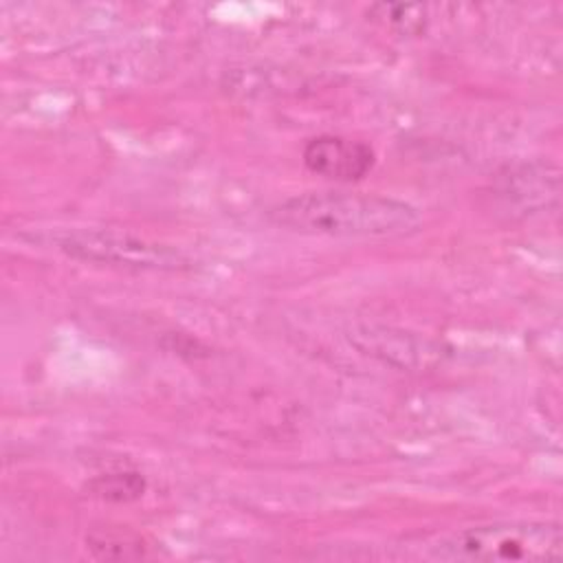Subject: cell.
<instances>
[{
	"instance_id": "3957f363",
	"label": "cell",
	"mask_w": 563,
	"mask_h": 563,
	"mask_svg": "<svg viewBox=\"0 0 563 563\" xmlns=\"http://www.w3.org/2000/svg\"><path fill=\"white\" fill-rule=\"evenodd\" d=\"M59 251L75 260L141 271H176L187 266V257L167 246L117 229H75L55 235Z\"/></svg>"
},
{
	"instance_id": "7a4b0ae2",
	"label": "cell",
	"mask_w": 563,
	"mask_h": 563,
	"mask_svg": "<svg viewBox=\"0 0 563 563\" xmlns=\"http://www.w3.org/2000/svg\"><path fill=\"white\" fill-rule=\"evenodd\" d=\"M561 552V528L545 521L473 526L431 545V556L444 561H550L559 559Z\"/></svg>"
},
{
	"instance_id": "6da1fadb",
	"label": "cell",
	"mask_w": 563,
	"mask_h": 563,
	"mask_svg": "<svg viewBox=\"0 0 563 563\" xmlns=\"http://www.w3.org/2000/svg\"><path fill=\"white\" fill-rule=\"evenodd\" d=\"M268 218L288 231L343 240H391L420 229L422 218L405 200L356 191H308L282 200Z\"/></svg>"
},
{
	"instance_id": "277c9868",
	"label": "cell",
	"mask_w": 563,
	"mask_h": 563,
	"mask_svg": "<svg viewBox=\"0 0 563 563\" xmlns=\"http://www.w3.org/2000/svg\"><path fill=\"white\" fill-rule=\"evenodd\" d=\"M374 150L356 139L321 134L306 143L303 165L330 180H358L374 167Z\"/></svg>"
}]
</instances>
